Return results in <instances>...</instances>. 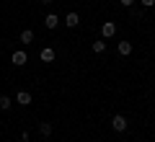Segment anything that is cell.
<instances>
[{
    "mask_svg": "<svg viewBox=\"0 0 155 142\" xmlns=\"http://www.w3.org/2000/svg\"><path fill=\"white\" fill-rule=\"evenodd\" d=\"M127 127H129V121H127L124 114H114V116H111V129H114V132H124Z\"/></svg>",
    "mask_w": 155,
    "mask_h": 142,
    "instance_id": "6da1fadb",
    "label": "cell"
},
{
    "mask_svg": "<svg viewBox=\"0 0 155 142\" xmlns=\"http://www.w3.org/2000/svg\"><path fill=\"white\" fill-rule=\"evenodd\" d=\"M11 62H13L16 67H23V65L28 62V54H26L23 49H18V52H13V54H11Z\"/></svg>",
    "mask_w": 155,
    "mask_h": 142,
    "instance_id": "7a4b0ae2",
    "label": "cell"
},
{
    "mask_svg": "<svg viewBox=\"0 0 155 142\" xmlns=\"http://www.w3.org/2000/svg\"><path fill=\"white\" fill-rule=\"evenodd\" d=\"M114 34H116V23L114 21H106L104 26H101V36H104V39H111Z\"/></svg>",
    "mask_w": 155,
    "mask_h": 142,
    "instance_id": "3957f363",
    "label": "cell"
},
{
    "mask_svg": "<svg viewBox=\"0 0 155 142\" xmlns=\"http://www.w3.org/2000/svg\"><path fill=\"white\" fill-rule=\"evenodd\" d=\"M54 49H52V47H44V49H41V52H39V60H41V62H54Z\"/></svg>",
    "mask_w": 155,
    "mask_h": 142,
    "instance_id": "277c9868",
    "label": "cell"
},
{
    "mask_svg": "<svg viewBox=\"0 0 155 142\" xmlns=\"http://www.w3.org/2000/svg\"><path fill=\"white\" fill-rule=\"evenodd\" d=\"M44 26H47V28H57V26H60V16H57V13H47Z\"/></svg>",
    "mask_w": 155,
    "mask_h": 142,
    "instance_id": "5b68a950",
    "label": "cell"
},
{
    "mask_svg": "<svg viewBox=\"0 0 155 142\" xmlns=\"http://www.w3.org/2000/svg\"><path fill=\"white\" fill-rule=\"evenodd\" d=\"M16 101L21 106H28V104H31V93H28V91H18L16 93Z\"/></svg>",
    "mask_w": 155,
    "mask_h": 142,
    "instance_id": "8992f818",
    "label": "cell"
},
{
    "mask_svg": "<svg viewBox=\"0 0 155 142\" xmlns=\"http://www.w3.org/2000/svg\"><path fill=\"white\" fill-rule=\"evenodd\" d=\"M116 49H119V54H122V57H129V54H132V41H119Z\"/></svg>",
    "mask_w": 155,
    "mask_h": 142,
    "instance_id": "52a82bcc",
    "label": "cell"
},
{
    "mask_svg": "<svg viewBox=\"0 0 155 142\" xmlns=\"http://www.w3.org/2000/svg\"><path fill=\"white\" fill-rule=\"evenodd\" d=\"M65 23H67V28H75L78 23H80V16H78V13H67Z\"/></svg>",
    "mask_w": 155,
    "mask_h": 142,
    "instance_id": "ba28073f",
    "label": "cell"
},
{
    "mask_svg": "<svg viewBox=\"0 0 155 142\" xmlns=\"http://www.w3.org/2000/svg\"><path fill=\"white\" fill-rule=\"evenodd\" d=\"M18 39H21L23 44H31V41H34V31H31V28H23V31H21V36H18Z\"/></svg>",
    "mask_w": 155,
    "mask_h": 142,
    "instance_id": "9c48e42d",
    "label": "cell"
},
{
    "mask_svg": "<svg viewBox=\"0 0 155 142\" xmlns=\"http://www.w3.org/2000/svg\"><path fill=\"white\" fill-rule=\"evenodd\" d=\"M91 49H93L96 54H101V52L106 49V41H104V39H98V41H93V44H91Z\"/></svg>",
    "mask_w": 155,
    "mask_h": 142,
    "instance_id": "30bf717a",
    "label": "cell"
},
{
    "mask_svg": "<svg viewBox=\"0 0 155 142\" xmlns=\"http://www.w3.org/2000/svg\"><path fill=\"white\" fill-rule=\"evenodd\" d=\"M39 134H41V137H49V134H52V124L41 121V124H39Z\"/></svg>",
    "mask_w": 155,
    "mask_h": 142,
    "instance_id": "8fae6325",
    "label": "cell"
},
{
    "mask_svg": "<svg viewBox=\"0 0 155 142\" xmlns=\"http://www.w3.org/2000/svg\"><path fill=\"white\" fill-rule=\"evenodd\" d=\"M11 98H8V96H0V109H3V111H8V109H11Z\"/></svg>",
    "mask_w": 155,
    "mask_h": 142,
    "instance_id": "7c38bea8",
    "label": "cell"
},
{
    "mask_svg": "<svg viewBox=\"0 0 155 142\" xmlns=\"http://www.w3.org/2000/svg\"><path fill=\"white\" fill-rule=\"evenodd\" d=\"M119 3H122V5H124V8H132V5H134V3H137V0H119Z\"/></svg>",
    "mask_w": 155,
    "mask_h": 142,
    "instance_id": "4fadbf2b",
    "label": "cell"
},
{
    "mask_svg": "<svg viewBox=\"0 0 155 142\" xmlns=\"http://www.w3.org/2000/svg\"><path fill=\"white\" fill-rule=\"evenodd\" d=\"M140 3H142V8H153L155 5V0H140Z\"/></svg>",
    "mask_w": 155,
    "mask_h": 142,
    "instance_id": "5bb4252c",
    "label": "cell"
},
{
    "mask_svg": "<svg viewBox=\"0 0 155 142\" xmlns=\"http://www.w3.org/2000/svg\"><path fill=\"white\" fill-rule=\"evenodd\" d=\"M21 142H28V132H23V134H21Z\"/></svg>",
    "mask_w": 155,
    "mask_h": 142,
    "instance_id": "9a60e30c",
    "label": "cell"
},
{
    "mask_svg": "<svg viewBox=\"0 0 155 142\" xmlns=\"http://www.w3.org/2000/svg\"><path fill=\"white\" fill-rule=\"evenodd\" d=\"M41 3H44V5H49V3H54V0H41Z\"/></svg>",
    "mask_w": 155,
    "mask_h": 142,
    "instance_id": "2e32d148",
    "label": "cell"
}]
</instances>
